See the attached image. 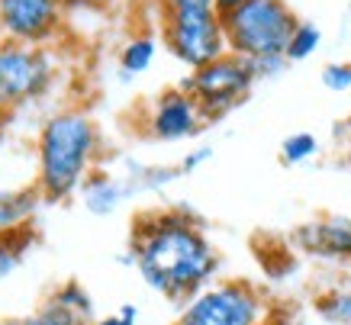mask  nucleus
Returning a JSON list of instances; mask_svg holds the SVG:
<instances>
[{"instance_id":"obj_1","label":"nucleus","mask_w":351,"mask_h":325,"mask_svg":"<svg viewBox=\"0 0 351 325\" xmlns=\"http://www.w3.org/2000/svg\"><path fill=\"white\" fill-rule=\"evenodd\" d=\"M132 264L155 293L184 306L210 287L219 254L184 210H161L136 219Z\"/></svg>"},{"instance_id":"obj_2","label":"nucleus","mask_w":351,"mask_h":325,"mask_svg":"<svg viewBox=\"0 0 351 325\" xmlns=\"http://www.w3.org/2000/svg\"><path fill=\"white\" fill-rule=\"evenodd\" d=\"M100 148L94 119L81 110H62L45 119L36 152H39V180L36 187L45 200H68L87 178Z\"/></svg>"},{"instance_id":"obj_3","label":"nucleus","mask_w":351,"mask_h":325,"mask_svg":"<svg viewBox=\"0 0 351 325\" xmlns=\"http://www.w3.org/2000/svg\"><path fill=\"white\" fill-rule=\"evenodd\" d=\"M297 23L287 0H245L239 10L223 16L226 45L232 55L255 64L258 77H265L284 68Z\"/></svg>"},{"instance_id":"obj_4","label":"nucleus","mask_w":351,"mask_h":325,"mask_svg":"<svg viewBox=\"0 0 351 325\" xmlns=\"http://www.w3.org/2000/svg\"><path fill=\"white\" fill-rule=\"evenodd\" d=\"M158 20L165 49L191 71L229 52L216 0H158Z\"/></svg>"},{"instance_id":"obj_5","label":"nucleus","mask_w":351,"mask_h":325,"mask_svg":"<svg viewBox=\"0 0 351 325\" xmlns=\"http://www.w3.org/2000/svg\"><path fill=\"white\" fill-rule=\"evenodd\" d=\"M255 81H258L255 64L248 62V58H239V55L226 52L216 62L203 64V68H193L184 77L181 91H187L197 100L203 119L210 123V119H219V116H226L229 110H235V106L242 104L245 97L252 94Z\"/></svg>"},{"instance_id":"obj_6","label":"nucleus","mask_w":351,"mask_h":325,"mask_svg":"<svg viewBox=\"0 0 351 325\" xmlns=\"http://www.w3.org/2000/svg\"><path fill=\"white\" fill-rule=\"evenodd\" d=\"M267 303L252 283L226 280L203 287L181 306L178 325H265Z\"/></svg>"},{"instance_id":"obj_7","label":"nucleus","mask_w":351,"mask_h":325,"mask_svg":"<svg viewBox=\"0 0 351 325\" xmlns=\"http://www.w3.org/2000/svg\"><path fill=\"white\" fill-rule=\"evenodd\" d=\"M55 84V58L43 45L0 39V110L39 100Z\"/></svg>"},{"instance_id":"obj_8","label":"nucleus","mask_w":351,"mask_h":325,"mask_svg":"<svg viewBox=\"0 0 351 325\" xmlns=\"http://www.w3.org/2000/svg\"><path fill=\"white\" fill-rule=\"evenodd\" d=\"M62 26V0H0V39L20 45L49 43Z\"/></svg>"},{"instance_id":"obj_9","label":"nucleus","mask_w":351,"mask_h":325,"mask_svg":"<svg viewBox=\"0 0 351 325\" xmlns=\"http://www.w3.org/2000/svg\"><path fill=\"white\" fill-rule=\"evenodd\" d=\"M203 123L206 119H203L197 100L181 87H171V91L155 97L149 113V132L161 142H181V139L197 136Z\"/></svg>"},{"instance_id":"obj_10","label":"nucleus","mask_w":351,"mask_h":325,"mask_svg":"<svg viewBox=\"0 0 351 325\" xmlns=\"http://www.w3.org/2000/svg\"><path fill=\"white\" fill-rule=\"evenodd\" d=\"M293 241L306 254H316L326 261H351V219H341V216L313 219L300 226Z\"/></svg>"},{"instance_id":"obj_11","label":"nucleus","mask_w":351,"mask_h":325,"mask_svg":"<svg viewBox=\"0 0 351 325\" xmlns=\"http://www.w3.org/2000/svg\"><path fill=\"white\" fill-rule=\"evenodd\" d=\"M39 187H23V190H3L0 187V235L26 226L32 213L39 206Z\"/></svg>"},{"instance_id":"obj_12","label":"nucleus","mask_w":351,"mask_h":325,"mask_svg":"<svg viewBox=\"0 0 351 325\" xmlns=\"http://www.w3.org/2000/svg\"><path fill=\"white\" fill-rule=\"evenodd\" d=\"M81 190H84V206L90 213H113L123 200V187L113 178H104V174H90L81 184Z\"/></svg>"},{"instance_id":"obj_13","label":"nucleus","mask_w":351,"mask_h":325,"mask_svg":"<svg viewBox=\"0 0 351 325\" xmlns=\"http://www.w3.org/2000/svg\"><path fill=\"white\" fill-rule=\"evenodd\" d=\"M155 49L158 43L152 39V36H132L126 45H123V52H119V68L126 77H136V74L149 71L152 62H155Z\"/></svg>"},{"instance_id":"obj_14","label":"nucleus","mask_w":351,"mask_h":325,"mask_svg":"<svg viewBox=\"0 0 351 325\" xmlns=\"http://www.w3.org/2000/svg\"><path fill=\"white\" fill-rule=\"evenodd\" d=\"M29 245H32L29 222H26V226H20V229L3 232V235H0V280H3V277H10V274L20 267L23 252H26Z\"/></svg>"},{"instance_id":"obj_15","label":"nucleus","mask_w":351,"mask_h":325,"mask_svg":"<svg viewBox=\"0 0 351 325\" xmlns=\"http://www.w3.org/2000/svg\"><path fill=\"white\" fill-rule=\"evenodd\" d=\"M0 325H84V319L71 309L58 306L55 300H45L36 313L29 315H13V319H3Z\"/></svg>"},{"instance_id":"obj_16","label":"nucleus","mask_w":351,"mask_h":325,"mask_svg":"<svg viewBox=\"0 0 351 325\" xmlns=\"http://www.w3.org/2000/svg\"><path fill=\"white\" fill-rule=\"evenodd\" d=\"M319 45H322V29L316 23L300 20L293 36H290V43H287V62H306Z\"/></svg>"},{"instance_id":"obj_17","label":"nucleus","mask_w":351,"mask_h":325,"mask_svg":"<svg viewBox=\"0 0 351 325\" xmlns=\"http://www.w3.org/2000/svg\"><path fill=\"white\" fill-rule=\"evenodd\" d=\"M316 313L332 325H351V290H329L316 300Z\"/></svg>"},{"instance_id":"obj_18","label":"nucleus","mask_w":351,"mask_h":325,"mask_svg":"<svg viewBox=\"0 0 351 325\" xmlns=\"http://www.w3.org/2000/svg\"><path fill=\"white\" fill-rule=\"evenodd\" d=\"M319 152V139L313 136V132H293V136L284 139V145H280V161L284 165H303L309 158Z\"/></svg>"},{"instance_id":"obj_19","label":"nucleus","mask_w":351,"mask_h":325,"mask_svg":"<svg viewBox=\"0 0 351 325\" xmlns=\"http://www.w3.org/2000/svg\"><path fill=\"white\" fill-rule=\"evenodd\" d=\"M52 300L58 306H64V309H71V313H77L81 319H87V315L94 313V300H90V293H87L84 287L77 280H68V283H62L58 290L52 293Z\"/></svg>"},{"instance_id":"obj_20","label":"nucleus","mask_w":351,"mask_h":325,"mask_svg":"<svg viewBox=\"0 0 351 325\" xmlns=\"http://www.w3.org/2000/svg\"><path fill=\"white\" fill-rule=\"evenodd\" d=\"M319 81L326 91H332V94H345V91H351V62H332L322 68Z\"/></svg>"},{"instance_id":"obj_21","label":"nucleus","mask_w":351,"mask_h":325,"mask_svg":"<svg viewBox=\"0 0 351 325\" xmlns=\"http://www.w3.org/2000/svg\"><path fill=\"white\" fill-rule=\"evenodd\" d=\"M210 158H213V148H197V152H191V155L184 158L178 171H181V174H191V171H197L203 161H210Z\"/></svg>"},{"instance_id":"obj_22","label":"nucleus","mask_w":351,"mask_h":325,"mask_svg":"<svg viewBox=\"0 0 351 325\" xmlns=\"http://www.w3.org/2000/svg\"><path fill=\"white\" fill-rule=\"evenodd\" d=\"M245 0H216V10H219V16H226V13H232V10H239Z\"/></svg>"},{"instance_id":"obj_23","label":"nucleus","mask_w":351,"mask_h":325,"mask_svg":"<svg viewBox=\"0 0 351 325\" xmlns=\"http://www.w3.org/2000/svg\"><path fill=\"white\" fill-rule=\"evenodd\" d=\"M119 315H123L126 322H136V319H138V309H136V306H132V303H126V306H123V309H119Z\"/></svg>"},{"instance_id":"obj_24","label":"nucleus","mask_w":351,"mask_h":325,"mask_svg":"<svg viewBox=\"0 0 351 325\" xmlns=\"http://www.w3.org/2000/svg\"><path fill=\"white\" fill-rule=\"evenodd\" d=\"M97 325H136V322H126L123 315H107V319H100Z\"/></svg>"},{"instance_id":"obj_25","label":"nucleus","mask_w":351,"mask_h":325,"mask_svg":"<svg viewBox=\"0 0 351 325\" xmlns=\"http://www.w3.org/2000/svg\"><path fill=\"white\" fill-rule=\"evenodd\" d=\"M348 13H351V0H348Z\"/></svg>"}]
</instances>
